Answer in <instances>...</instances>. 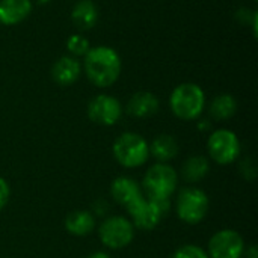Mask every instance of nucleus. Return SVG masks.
Masks as SVG:
<instances>
[{"label": "nucleus", "instance_id": "nucleus-21", "mask_svg": "<svg viewBox=\"0 0 258 258\" xmlns=\"http://www.w3.org/2000/svg\"><path fill=\"white\" fill-rule=\"evenodd\" d=\"M171 258H210L207 251L197 245H183L171 255Z\"/></svg>", "mask_w": 258, "mask_h": 258}, {"label": "nucleus", "instance_id": "nucleus-2", "mask_svg": "<svg viewBox=\"0 0 258 258\" xmlns=\"http://www.w3.org/2000/svg\"><path fill=\"white\" fill-rule=\"evenodd\" d=\"M169 107L171 112L183 121L198 119L206 107V94L197 83H181L171 92Z\"/></svg>", "mask_w": 258, "mask_h": 258}, {"label": "nucleus", "instance_id": "nucleus-6", "mask_svg": "<svg viewBox=\"0 0 258 258\" xmlns=\"http://www.w3.org/2000/svg\"><path fill=\"white\" fill-rule=\"evenodd\" d=\"M135 227L125 216H109L98 227V239L113 251L127 248L135 239Z\"/></svg>", "mask_w": 258, "mask_h": 258}, {"label": "nucleus", "instance_id": "nucleus-12", "mask_svg": "<svg viewBox=\"0 0 258 258\" xmlns=\"http://www.w3.org/2000/svg\"><path fill=\"white\" fill-rule=\"evenodd\" d=\"M82 74V65L77 57L60 56L51 67V77L59 86L74 85Z\"/></svg>", "mask_w": 258, "mask_h": 258}, {"label": "nucleus", "instance_id": "nucleus-10", "mask_svg": "<svg viewBox=\"0 0 258 258\" xmlns=\"http://www.w3.org/2000/svg\"><path fill=\"white\" fill-rule=\"evenodd\" d=\"M128 213V219L133 224L135 230L141 231H151L162 222V215L156 209V206L151 203L150 198L145 195L138 198L135 203L125 207Z\"/></svg>", "mask_w": 258, "mask_h": 258}, {"label": "nucleus", "instance_id": "nucleus-8", "mask_svg": "<svg viewBox=\"0 0 258 258\" xmlns=\"http://www.w3.org/2000/svg\"><path fill=\"white\" fill-rule=\"evenodd\" d=\"M245 249V240L240 233L225 228L216 231L210 237L207 254L210 258H242Z\"/></svg>", "mask_w": 258, "mask_h": 258}, {"label": "nucleus", "instance_id": "nucleus-24", "mask_svg": "<svg viewBox=\"0 0 258 258\" xmlns=\"http://www.w3.org/2000/svg\"><path fill=\"white\" fill-rule=\"evenodd\" d=\"M243 257L245 258H258L257 246H255V245H251L248 249H245V252H243Z\"/></svg>", "mask_w": 258, "mask_h": 258}, {"label": "nucleus", "instance_id": "nucleus-5", "mask_svg": "<svg viewBox=\"0 0 258 258\" xmlns=\"http://www.w3.org/2000/svg\"><path fill=\"white\" fill-rule=\"evenodd\" d=\"M178 186V174L169 163L156 162L151 165L141 183L142 192L148 198H171Z\"/></svg>", "mask_w": 258, "mask_h": 258}, {"label": "nucleus", "instance_id": "nucleus-20", "mask_svg": "<svg viewBox=\"0 0 258 258\" xmlns=\"http://www.w3.org/2000/svg\"><path fill=\"white\" fill-rule=\"evenodd\" d=\"M67 48L68 51L71 53L73 57H83L89 48H91V44H89V39L85 38L83 35H71L68 39H67Z\"/></svg>", "mask_w": 258, "mask_h": 258}, {"label": "nucleus", "instance_id": "nucleus-23", "mask_svg": "<svg viewBox=\"0 0 258 258\" xmlns=\"http://www.w3.org/2000/svg\"><path fill=\"white\" fill-rule=\"evenodd\" d=\"M9 198H11L9 183L3 177H0V212L6 207V204L9 203Z\"/></svg>", "mask_w": 258, "mask_h": 258}, {"label": "nucleus", "instance_id": "nucleus-16", "mask_svg": "<svg viewBox=\"0 0 258 258\" xmlns=\"http://www.w3.org/2000/svg\"><path fill=\"white\" fill-rule=\"evenodd\" d=\"M178 151H180L178 141L172 135H166V133L159 135L150 144V156L160 163H169L178 156Z\"/></svg>", "mask_w": 258, "mask_h": 258}, {"label": "nucleus", "instance_id": "nucleus-13", "mask_svg": "<svg viewBox=\"0 0 258 258\" xmlns=\"http://www.w3.org/2000/svg\"><path fill=\"white\" fill-rule=\"evenodd\" d=\"M110 197L122 207L130 206L138 198L144 197L141 184L130 177H118L110 184Z\"/></svg>", "mask_w": 258, "mask_h": 258}, {"label": "nucleus", "instance_id": "nucleus-25", "mask_svg": "<svg viewBox=\"0 0 258 258\" xmlns=\"http://www.w3.org/2000/svg\"><path fill=\"white\" fill-rule=\"evenodd\" d=\"M86 258H110V255L104 251H97V252H92L91 255H88Z\"/></svg>", "mask_w": 258, "mask_h": 258}, {"label": "nucleus", "instance_id": "nucleus-7", "mask_svg": "<svg viewBox=\"0 0 258 258\" xmlns=\"http://www.w3.org/2000/svg\"><path fill=\"white\" fill-rule=\"evenodd\" d=\"M207 151L213 162L227 166L239 159L242 145L237 135L233 130L218 128L210 135L207 141Z\"/></svg>", "mask_w": 258, "mask_h": 258}, {"label": "nucleus", "instance_id": "nucleus-14", "mask_svg": "<svg viewBox=\"0 0 258 258\" xmlns=\"http://www.w3.org/2000/svg\"><path fill=\"white\" fill-rule=\"evenodd\" d=\"M32 0H0V24L17 26L32 12Z\"/></svg>", "mask_w": 258, "mask_h": 258}, {"label": "nucleus", "instance_id": "nucleus-9", "mask_svg": "<svg viewBox=\"0 0 258 258\" xmlns=\"http://www.w3.org/2000/svg\"><path fill=\"white\" fill-rule=\"evenodd\" d=\"M122 116V104L109 94L95 95L88 104V118L103 127L115 125Z\"/></svg>", "mask_w": 258, "mask_h": 258}, {"label": "nucleus", "instance_id": "nucleus-26", "mask_svg": "<svg viewBox=\"0 0 258 258\" xmlns=\"http://www.w3.org/2000/svg\"><path fill=\"white\" fill-rule=\"evenodd\" d=\"M48 2H50V0H36V3H38V5H47Z\"/></svg>", "mask_w": 258, "mask_h": 258}, {"label": "nucleus", "instance_id": "nucleus-18", "mask_svg": "<svg viewBox=\"0 0 258 258\" xmlns=\"http://www.w3.org/2000/svg\"><path fill=\"white\" fill-rule=\"evenodd\" d=\"M210 172V160L206 156H190L181 166V178L190 184L200 183Z\"/></svg>", "mask_w": 258, "mask_h": 258}, {"label": "nucleus", "instance_id": "nucleus-22", "mask_svg": "<svg viewBox=\"0 0 258 258\" xmlns=\"http://www.w3.org/2000/svg\"><path fill=\"white\" fill-rule=\"evenodd\" d=\"M240 174L246 180H254L257 177V166H255V162L251 157H246V159L242 160V163H240Z\"/></svg>", "mask_w": 258, "mask_h": 258}, {"label": "nucleus", "instance_id": "nucleus-1", "mask_svg": "<svg viewBox=\"0 0 258 258\" xmlns=\"http://www.w3.org/2000/svg\"><path fill=\"white\" fill-rule=\"evenodd\" d=\"M122 62L119 54L109 45L91 47L83 56V71L97 88L112 86L121 74Z\"/></svg>", "mask_w": 258, "mask_h": 258}, {"label": "nucleus", "instance_id": "nucleus-19", "mask_svg": "<svg viewBox=\"0 0 258 258\" xmlns=\"http://www.w3.org/2000/svg\"><path fill=\"white\" fill-rule=\"evenodd\" d=\"M209 112L216 121H228L237 112V100L231 94H219L212 100Z\"/></svg>", "mask_w": 258, "mask_h": 258}, {"label": "nucleus", "instance_id": "nucleus-4", "mask_svg": "<svg viewBox=\"0 0 258 258\" xmlns=\"http://www.w3.org/2000/svg\"><path fill=\"white\" fill-rule=\"evenodd\" d=\"M210 210V200L207 194L194 186H187L180 190L175 200V212L181 222L187 225L201 224Z\"/></svg>", "mask_w": 258, "mask_h": 258}, {"label": "nucleus", "instance_id": "nucleus-3", "mask_svg": "<svg viewBox=\"0 0 258 258\" xmlns=\"http://www.w3.org/2000/svg\"><path fill=\"white\" fill-rule=\"evenodd\" d=\"M112 153L115 160L127 169H135L145 165L150 159V144L138 133L125 132L119 135L113 145Z\"/></svg>", "mask_w": 258, "mask_h": 258}, {"label": "nucleus", "instance_id": "nucleus-17", "mask_svg": "<svg viewBox=\"0 0 258 258\" xmlns=\"http://www.w3.org/2000/svg\"><path fill=\"white\" fill-rule=\"evenodd\" d=\"M100 12L92 0H79L71 11V20L80 30H89L98 23Z\"/></svg>", "mask_w": 258, "mask_h": 258}, {"label": "nucleus", "instance_id": "nucleus-15", "mask_svg": "<svg viewBox=\"0 0 258 258\" xmlns=\"http://www.w3.org/2000/svg\"><path fill=\"white\" fill-rule=\"evenodd\" d=\"M95 216L89 210H73L67 215L63 225L65 230L74 237H85L95 230Z\"/></svg>", "mask_w": 258, "mask_h": 258}, {"label": "nucleus", "instance_id": "nucleus-11", "mask_svg": "<svg viewBox=\"0 0 258 258\" xmlns=\"http://www.w3.org/2000/svg\"><path fill=\"white\" fill-rule=\"evenodd\" d=\"M160 103L156 94L150 91H139L133 94L127 103V113L133 118H150L159 112Z\"/></svg>", "mask_w": 258, "mask_h": 258}]
</instances>
